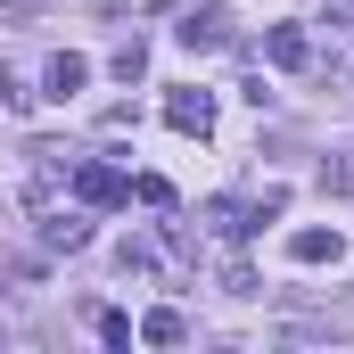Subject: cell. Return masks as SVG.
<instances>
[{
	"label": "cell",
	"instance_id": "obj_9",
	"mask_svg": "<svg viewBox=\"0 0 354 354\" xmlns=\"http://www.w3.org/2000/svg\"><path fill=\"white\" fill-rule=\"evenodd\" d=\"M181 338H189V322H181L174 305H157V313L140 322V346H181Z\"/></svg>",
	"mask_w": 354,
	"mask_h": 354
},
{
	"label": "cell",
	"instance_id": "obj_2",
	"mask_svg": "<svg viewBox=\"0 0 354 354\" xmlns=\"http://www.w3.org/2000/svg\"><path fill=\"white\" fill-rule=\"evenodd\" d=\"M198 223H206V239L239 248V239L256 231V206H239V198H206V206H198Z\"/></svg>",
	"mask_w": 354,
	"mask_h": 354
},
{
	"label": "cell",
	"instance_id": "obj_8",
	"mask_svg": "<svg viewBox=\"0 0 354 354\" xmlns=\"http://www.w3.org/2000/svg\"><path fill=\"white\" fill-rule=\"evenodd\" d=\"M41 248L50 256H75V248H91V223L83 214H41Z\"/></svg>",
	"mask_w": 354,
	"mask_h": 354
},
{
	"label": "cell",
	"instance_id": "obj_3",
	"mask_svg": "<svg viewBox=\"0 0 354 354\" xmlns=\"http://www.w3.org/2000/svg\"><path fill=\"white\" fill-rule=\"evenodd\" d=\"M174 33H181V50H223V41H231V8H214V0H206V8H189V17H181Z\"/></svg>",
	"mask_w": 354,
	"mask_h": 354
},
{
	"label": "cell",
	"instance_id": "obj_10",
	"mask_svg": "<svg viewBox=\"0 0 354 354\" xmlns=\"http://www.w3.org/2000/svg\"><path fill=\"white\" fill-rule=\"evenodd\" d=\"M132 198H140V206H157V214H165V206H174V181H165V174H140V181H132Z\"/></svg>",
	"mask_w": 354,
	"mask_h": 354
},
{
	"label": "cell",
	"instance_id": "obj_11",
	"mask_svg": "<svg viewBox=\"0 0 354 354\" xmlns=\"http://www.w3.org/2000/svg\"><path fill=\"white\" fill-rule=\"evenodd\" d=\"M140 75H149V50L124 41V50H115V83H140Z\"/></svg>",
	"mask_w": 354,
	"mask_h": 354
},
{
	"label": "cell",
	"instance_id": "obj_4",
	"mask_svg": "<svg viewBox=\"0 0 354 354\" xmlns=\"http://www.w3.org/2000/svg\"><path fill=\"white\" fill-rule=\"evenodd\" d=\"M165 124L206 140V132H214V91H174V99H165Z\"/></svg>",
	"mask_w": 354,
	"mask_h": 354
},
{
	"label": "cell",
	"instance_id": "obj_12",
	"mask_svg": "<svg viewBox=\"0 0 354 354\" xmlns=\"http://www.w3.org/2000/svg\"><path fill=\"white\" fill-rule=\"evenodd\" d=\"M322 189H338V198H354V157H330V165H322Z\"/></svg>",
	"mask_w": 354,
	"mask_h": 354
},
{
	"label": "cell",
	"instance_id": "obj_13",
	"mask_svg": "<svg viewBox=\"0 0 354 354\" xmlns=\"http://www.w3.org/2000/svg\"><path fill=\"white\" fill-rule=\"evenodd\" d=\"M0 107H17V115H25V107H33V91L17 83V75H8V66H0Z\"/></svg>",
	"mask_w": 354,
	"mask_h": 354
},
{
	"label": "cell",
	"instance_id": "obj_6",
	"mask_svg": "<svg viewBox=\"0 0 354 354\" xmlns=\"http://www.w3.org/2000/svg\"><path fill=\"white\" fill-rule=\"evenodd\" d=\"M264 58L280 66V75H297V66H313V41H305L297 25H272V33H264Z\"/></svg>",
	"mask_w": 354,
	"mask_h": 354
},
{
	"label": "cell",
	"instance_id": "obj_7",
	"mask_svg": "<svg viewBox=\"0 0 354 354\" xmlns=\"http://www.w3.org/2000/svg\"><path fill=\"white\" fill-rule=\"evenodd\" d=\"M83 83H91V58H83V50H58V58H50V75H41L50 99H75Z\"/></svg>",
	"mask_w": 354,
	"mask_h": 354
},
{
	"label": "cell",
	"instance_id": "obj_1",
	"mask_svg": "<svg viewBox=\"0 0 354 354\" xmlns=\"http://www.w3.org/2000/svg\"><path fill=\"white\" fill-rule=\"evenodd\" d=\"M75 198H83V206H124V198H132V174L107 165V157H75Z\"/></svg>",
	"mask_w": 354,
	"mask_h": 354
},
{
	"label": "cell",
	"instance_id": "obj_5",
	"mask_svg": "<svg viewBox=\"0 0 354 354\" xmlns=\"http://www.w3.org/2000/svg\"><path fill=\"white\" fill-rule=\"evenodd\" d=\"M338 256H346V239H338V231H322V223L288 231V264H338Z\"/></svg>",
	"mask_w": 354,
	"mask_h": 354
}]
</instances>
